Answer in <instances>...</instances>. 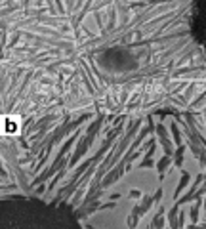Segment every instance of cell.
Segmentation results:
<instances>
[{
	"label": "cell",
	"mask_w": 206,
	"mask_h": 229,
	"mask_svg": "<svg viewBox=\"0 0 206 229\" xmlns=\"http://www.w3.org/2000/svg\"><path fill=\"white\" fill-rule=\"evenodd\" d=\"M6 132H10V134H14V132H17V126H15V124H11L10 120H6Z\"/></svg>",
	"instance_id": "1"
}]
</instances>
